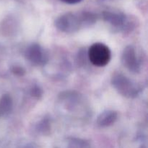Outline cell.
<instances>
[{
	"mask_svg": "<svg viewBox=\"0 0 148 148\" xmlns=\"http://www.w3.org/2000/svg\"><path fill=\"white\" fill-rule=\"evenodd\" d=\"M58 98L61 111L69 113L72 116H79V117H85L88 113L83 97L76 91H65Z\"/></svg>",
	"mask_w": 148,
	"mask_h": 148,
	"instance_id": "7a4b0ae2",
	"label": "cell"
},
{
	"mask_svg": "<svg viewBox=\"0 0 148 148\" xmlns=\"http://www.w3.org/2000/svg\"><path fill=\"white\" fill-rule=\"evenodd\" d=\"M51 119L49 117H44L40 120L36 125V130L38 133L41 134H48L50 133L51 128Z\"/></svg>",
	"mask_w": 148,
	"mask_h": 148,
	"instance_id": "8fae6325",
	"label": "cell"
},
{
	"mask_svg": "<svg viewBox=\"0 0 148 148\" xmlns=\"http://www.w3.org/2000/svg\"><path fill=\"white\" fill-rule=\"evenodd\" d=\"M30 93L32 97L35 98H40L43 95V90L38 85H33L30 90Z\"/></svg>",
	"mask_w": 148,
	"mask_h": 148,
	"instance_id": "7c38bea8",
	"label": "cell"
},
{
	"mask_svg": "<svg viewBox=\"0 0 148 148\" xmlns=\"http://www.w3.org/2000/svg\"><path fill=\"white\" fill-rule=\"evenodd\" d=\"M97 15L88 11L78 13L67 12L62 14L55 20V26L61 32L73 33L84 27H89L97 21Z\"/></svg>",
	"mask_w": 148,
	"mask_h": 148,
	"instance_id": "6da1fadb",
	"label": "cell"
},
{
	"mask_svg": "<svg viewBox=\"0 0 148 148\" xmlns=\"http://www.w3.org/2000/svg\"><path fill=\"white\" fill-rule=\"evenodd\" d=\"M118 118V114L114 110H106L103 111L97 118L96 122L101 127H107L116 122Z\"/></svg>",
	"mask_w": 148,
	"mask_h": 148,
	"instance_id": "ba28073f",
	"label": "cell"
},
{
	"mask_svg": "<svg viewBox=\"0 0 148 148\" xmlns=\"http://www.w3.org/2000/svg\"><path fill=\"white\" fill-rule=\"evenodd\" d=\"M139 148H147V147H146L145 145L144 144H143V145H141L140 146V147Z\"/></svg>",
	"mask_w": 148,
	"mask_h": 148,
	"instance_id": "2e32d148",
	"label": "cell"
},
{
	"mask_svg": "<svg viewBox=\"0 0 148 148\" xmlns=\"http://www.w3.org/2000/svg\"><path fill=\"white\" fill-rule=\"evenodd\" d=\"M123 65L132 73L137 74L141 71V61L138 57L135 48L133 46H127L121 55Z\"/></svg>",
	"mask_w": 148,
	"mask_h": 148,
	"instance_id": "52a82bcc",
	"label": "cell"
},
{
	"mask_svg": "<svg viewBox=\"0 0 148 148\" xmlns=\"http://www.w3.org/2000/svg\"><path fill=\"white\" fill-rule=\"evenodd\" d=\"M90 145L86 140L75 137H67L62 140L56 148H89Z\"/></svg>",
	"mask_w": 148,
	"mask_h": 148,
	"instance_id": "9c48e42d",
	"label": "cell"
},
{
	"mask_svg": "<svg viewBox=\"0 0 148 148\" xmlns=\"http://www.w3.org/2000/svg\"><path fill=\"white\" fill-rule=\"evenodd\" d=\"M111 85L117 92L127 98H134L140 92V87L123 74L115 73L111 77Z\"/></svg>",
	"mask_w": 148,
	"mask_h": 148,
	"instance_id": "3957f363",
	"label": "cell"
},
{
	"mask_svg": "<svg viewBox=\"0 0 148 148\" xmlns=\"http://www.w3.org/2000/svg\"><path fill=\"white\" fill-rule=\"evenodd\" d=\"M13 108V101L9 94H4L0 98V116L9 115Z\"/></svg>",
	"mask_w": 148,
	"mask_h": 148,
	"instance_id": "30bf717a",
	"label": "cell"
},
{
	"mask_svg": "<svg viewBox=\"0 0 148 148\" xmlns=\"http://www.w3.org/2000/svg\"><path fill=\"white\" fill-rule=\"evenodd\" d=\"M10 70L13 75H17V76H23L25 74V70L24 69V68L18 66V65H14V66H11Z\"/></svg>",
	"mask_w": 148,
	"mask_h": 148,
	"instance_id": "4fadbf2b",
	"label": "cell"
},
{
	"mask_svg": "<svg viewBox=\"0 0 148 148\" xmlns=\"http://www.w3.org/2000/svg\"><path fill=\"white\" fill-rule=\"evenodd\" d=\"M21 148H35L33 147V145H26L23 146V147H22Z\"/></svg>",
	"mask_w": 148,
	"mask_h": 148,
	"instance_id": "9a60e30c",
	"label": "cell"
},
{
	"mask_svg": "<svg viewBox=\"0 0 148 148\" xmlns=\"http://www.w3.org/2000/svg\"><path fill=\"white\" fill-rule=\"evenodd\" d=\"M25 57L30 63L36 66L46 64L49 60V53L38 43H32L26 48Z\"/></svg>",
	"mask_w": 148,
	"mask_h": 148,
	"instance_id": "8992f818",
	"label": "cell"
},
{
	"mask_svg": "<svg viewBox=\"0 0 148 148\" xmlns=\"http://www.w3.org/2000/svg\"><path fill=\"white\" fill-rule=\"evenodd\" d=\"M62 2L65 3V4H77V3H79L82 0H60Z\"/></svg>",
	"mask_w": 148,
	"mask_h": 148,
	"instance_id": "5bb4252c",
	"label": "cell"
},
{
	"mask_svg": "<svg viewBox=\"0 0 148 148\" xmlns=\"http://www.w3.org/2000/svg\"><path fill=\"white\" fill-rule=\"evenodd\" d=\"M102 17L106 23L121 32H129L134 27V23L123 12L117 11L103 12Z\"/></svg>",
	"mask_w": 148,
	"mask_h": 148,
	"instance_id": "277c9868",
	"label": "cell"
},
{
	"mask_svg": "<svg viewBox=\"0 0 148 148\" xmlns=\"http://www.w3.org/2000/svg\"><path fill=\"white\" fill-rule=\"evenodd\" d=\"M88 56L91 63L96 66H105L109 63L111 51L108 46L102 43H95L90 47Z\"/></svg>",
	"mask_w": 148,
	"mask_h": 148,
	"instance_id": "5b68a950",
	"label": "cell"
}]
</instances>
